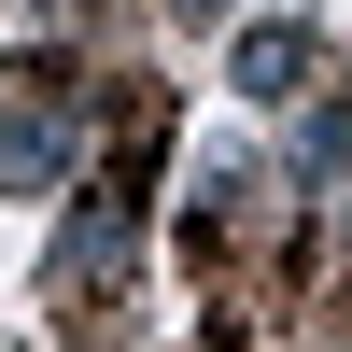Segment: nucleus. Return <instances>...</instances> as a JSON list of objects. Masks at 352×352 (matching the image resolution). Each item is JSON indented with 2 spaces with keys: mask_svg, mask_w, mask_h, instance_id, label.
<instances>
[{
  "mask_svg": "<svg viewBox=\"0 0 352 352\" xmlns=\"http://www.w3.org/2000/svg\"><path fill=\"white\" fill-rule=\"evenodd\" d=\"M296 71H310V28H254V43H240V85H254V99H282Z\"/></svg>",
  "mask_w": 352,
  "mask_h": 352,
  "instance_id": "obj_1",
  "label": "nucleus"
},
{
  "mask_svg": "<svg viewBox=\"0 0 352 352\" xmlns=\"http://www.w3.org/2000/svg\"><path fill=\"white\" fill-rule=\"evenodd\" d=\"M43 169H56V113H14V127H0V184L28 197V184H43Z\"/></svg>",
  "mask_w": 352,
  "mask_h": 352,
  "instance_id": "obj_2",
  "label": "nucleus"
}]
</instances>
